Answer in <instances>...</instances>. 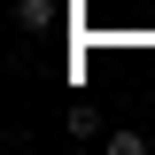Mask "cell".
I'll return each instance as SVG.
<instances>
[{
    "label": "cell",
    "instance_id": "obj_3",
    "mask_svg": "<svg viewBox=\"0 0 155 155\" xmlns=\"http://www.w3.org/2000/svg\"><path fill=\"white\" fill-rule=\"evenodd\" d=\"M109 155H147V132H132V124H116V132H109Z\"/></svg>",
    "mask_w": 155,
    "mask_h": 155
},
{
    "label": "cell",
    "instance_id": "obj_1",
    "mask_svg": "<svg viewBox=\"0 0 155 155\" xmlns=\"http://www.w3.org/2000/svg\"><path fill=\"white\" fill-rule=\"evenodd\" d=\"M70 140H101V109L93 101H70Z\"/></svg>",
    "mask_w": 155,
    "mask_h": 155
},
{
    "label": "cell",
    "instance_id": "obj_2",
    "mask_svg": "<svg viewBox=\"0 0 155 155\" xmlns=\"http://www.w3.org/2000/svg\"><path fill=\"white\" fill-rule=\"evenodd\" d=\"M16 23L23 31H47V23H54V0H16Z\"/></svg>",
    "mask_w": 155,
    "mask_h": 155
}]
</instances>
